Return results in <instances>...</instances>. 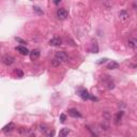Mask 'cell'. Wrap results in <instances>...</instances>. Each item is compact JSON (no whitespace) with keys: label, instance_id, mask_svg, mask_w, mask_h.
<instances>
[{"label":"cell","instance_id":"cell-1","mask_svg":"<svg viewBox=\"0 0 137 137\" xmlns=\"http://www.w3.org/2000/svg\"><path fill=\"white\" fill-rule=\"evenodd\" d=\"M55 59L58 60L61 63V62H66L69 60V57L64 51H57L56 55H55Z\"/></svg>","mask_w":137,"mask_h":137},{"label":"cell","instance_id":"cell-2","mask_svg":"<svg viewBox=\"0 0 137 137\" xmlns=\"http://www.w3.org/2000/svg\"><path fill=\"white\" fill-rule=\"evenodd\" d=\"M69 15V12L65 10L64 8H60L57 10V17L59 19H65Z\"/></svg>","mask_w":137,"mask_h":137},{"label":"cell","instance_id":"cell-3","mask_svg":"<svg viewBox=\"0 0 137 137\" xmlns=\"http://www.w3.org/2000/svg\"><path fill=\"white\" fill-rule=\"evenodd\" d=\"M14 61H15L14 57L10 56V55H4V56L2 57V62H3L5 65H11V64H13Z\"/></svg>","mask_w":137,"mask_h":137},{"label":"cell","instance_id":"cell-4","mask_svg":"<svg viewBox=\"0 0 137 137\" xmlns=\"http://www.w3.org/2000/svg\"><path fill=\"white\" fill-rule=\"evenodd\" d=\"M68 112H69V116H71V117H73V118H81V113L78 112L77 109L70 108Z\"/></svg>","mask_w":137,"mask_h":137},{"label":"cell","instance_id":"cell-5","mask_svg":"<svg viewBox=\"0 0 137 137\" xmlns=\"http://www.w3.org/2000/svg\"><path fill=\"white\" fill-rule=\"evenodd\" d=\"M16 50L19 51V54L23 55V56H27V55H29V52H30V51L28 50V48L26 47V46H23V45L17 46V47H16Z\"/></svg>","mask_w":137,"mask_h":137},{"label":"cell","instance_id":"cell-6","mask_svg":"<svg viewBox=\"0 0 137 137\" xmlns=\"http://www.w3.org/2000/svg\"><path fill=\"white\" fill-rule=\"evenodd\" d=\"M62 44V40L59 39V37H54V39H51L49 41V45L50 46H55V47H57V46H60Z\"/></svg>","mask_w":137,"mask_h":137},{"label":"cell","instance_id":"cell-7","mask_svg":"<svg viewBox=\"0 0 137 137\" xmlns=\"http://www.w3.org/2000/svg\"><path fill=\"white\" fill-rule=\"evenodd\" d=\"M78 95L83 99L84 101H86V100H88L89 99V93H88V91H87L86 89H80L79 91H78Z\"/></svg>","mask_w":137,"mask_h":137},{"label":"cell","instance_id":"cell-8","mask_svg":"<svg viewBox=\"0 0 137 137\" xmlns=\"http://www.w3.org/2000/svg\"><path fill=\"white\" fill-rule=\"evenodd\" d=\"M14 129H15V124H14L13 122H10V123L7 124L5 126H3L2 131H3L4 133H10V132H12Z\"/></svg>","mask_w":137,"mask_h":137},{"label":"cell","instance_id":"cell-9","mask_svg":"<svg viewBox=\"0 0 137 137\" xmlns=\"http://www.w3.org/2000/svg\"><path fill=\"white\" fill-rule=\"evenodd\" d=\"M29 55H30L31 60H36L40 57V50L39 49H33V50H31L30 52H29Z\"/></svg>","mask_w":137,"mask_h":137},{"label":"cell","instance_id":"cell-10","mask_svg":"<svg viewBox=\"0 0 137 137\" xmlns=\"http://www.w3.org/2000/svg\"><path fill=\"white\" fill-rule=\"evenodd\" d=\"M119 17H120V19L121 20H126V19H129V17H130V14L127 11H125V10H122L120 13H119Z\"/></svg>","mask_w":137,"mask_h":137},{"label":"cell","instance_id":"cell-11","mask_svg":"<svg viewBox=\"0 0 137 137\" xmlns=\"http://www.w3.org/2000/svg\"><path fill=\"white\" fill-rule=\"evenodd\" d=\"M69 134H70V130L64 127V129H62L59 132V137H68Z\"/></svg>","mask_w":137,"mask_h":137},{"label":"cell","instance_id":"cell-12","mask_svg":"<svg viewBox=\"0 0 137 137\" xmlns=\"http://www.w3.org/2000/svg\"><path fill=\"white\" fill-rule=\"evenodd\" d=\"M119 64L117 62H115V61H112V62H109L108 64H107V69L109 70H115V69H118Z\"/></svg>","mask_w":137,"mask_h":137},{"label":"cell","instance_id":"cell-13","mask_svg":"<svg viewBox=\"0 0 137 137\" xmlns=\"http://www.w3.org/2000/svg\"><path fill=\"white\" fill-rule=\"evenodd\" d=\"M127 45H129L131 48H136V46H137V42H136V40H135V39L129 40V43H127Z\"/></svg>","mask_w":137,"mask_h":137},{"label":"cell","instance_id":"cell-14","mask_svg":"<svg viewBox=\"0 0 137 137\" xmlns=\"http://www.w3.org/2000/svg\"><path fill=\"white\" fill-rule=\"evenodd\" d=\"M122 116H123V112H122V110H120V112H119L118 113H117V116H116V118H115V122H116V123H119V121H120L121 120V118H122Z\"/></svg>","mask_w":137,"mask_h":137},{"label":"cell","instance_id":"cell-15","mask_svg":"<svg viewBox=\"0 0 137 137\" xmlns=\"http://www.w3.org/2000/svg\"><path fill=\"white\" fill-rule=\"evenodd\" d=\"M61 64V63L59 62L58 60H56V59H54V60H51V65L54 66V68H57V66H59Z\"/></svg>","mask_w":137,"mask_h":137},{"label":"cell","instance_id":"cell-16","mask_svg":"<svg viewBox=\"0 0 137 137\" xmlns=\"http://www.w3.org/2000/svg\"><path fill=\"white\" fill-rule=\"evenodd\" d=\"M15 40L17 41V42H19L20 44H23V45H25L26 43H27L26 41H24V40H22V39H20V37H15Z\"/></svg>","mask_w":137,"mask_h":137},{"label":"cell","instance_id":"cell-17","mask_svg":"<svg viewBox=\"0 0 137 137\" xmlns=\"http://www.w3.org/2000/svg\"><path fill=\"white\" fill-rule=\"evenodd\" d=\"M65 119H66V116L64 113H61L60 115V121L61 122H65Z\"/></svg>","mask_w":137,"mask_h":137},{"label":"cell","instance_id":"cell-18","mask_svg":"<svg viewBox=\"0 0 137 137\" xmlns=\"http://www.w3.org/2000/svg\"><path fill=\"white\" fill-rule=\"evenodd\" d=\"M33 9H34V11H36V12H37L39 14H43V11H42V10H40V8H39V7H34Z\"/></svg>","mask_w":137,"mask_h":137},{"label":"cell","instance_id":"cell-19","mask_svg":"<svg viewBox=\"0 0 137 137\" xmlns=\"http://www.w3.org/2000/svg\"><path fill=\"white\" fill-rule=\"evenodd\" d=\"M16 74L18 75V77H23V72L20 70H16Z\"/></svg>","mask_w":137,"mask_h":137},{"label":"cell","instance_id":"cell-20","mask_svg":"<svg viewBox=\"0 0 137 137\" xmlns=\"http://www.w3.org/2000/svg\"><path fill=\"white\" fill-rule=\"evenodd\" d=\"M107 59H106V58H104V59H101V61H100V62H99V64H101V63H103V62H105V61H106Z\"/></svg>","mask_w":137,"mask_h":137},{"label":"cell","instance_id":"cell-21","mask_svg":"<svg viewBox=\"0 0 137 137\" xmlns=\"http://www.w3.org/2000/svg\"><path fill=\"white\" fill-rule=\"evenodd\" d=\"M91 137H98V136H97V135H92Z\"/></svg>","mask_w":137,"mask_h":137},{"label":"cell","instance_id":"cell-22","mask_svg":"<svg viewBox=\"0 0 137 137\" xmlns=\"http://www.w3.org/2000/svg\"><path fill=\"white\" fill-rule=\"evenodd\" d=\"M30 137H36V136H34V135H31V136H30Z\"/></svg>","mask_w":137,"mask_h":137}]
</instances>
